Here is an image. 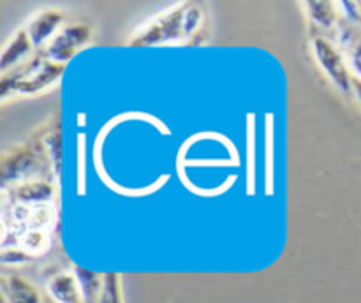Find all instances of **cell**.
<instances>
[{
	"instance_id": "6da1fadb",
	"label": "cell",
	"mask_w": 361,
	"mask_h": 303,
	"mask_svg": "<svg viewBox=\"0 0 361 303\" xmlns=\"http://www.w3.org/2000/svg\"><path fill=\"white\" fill-rule=\"evenodd\" d=\"M66 66L55 63L37 51L21 66L7 70L0 76V101L2 104L13 99L35 97L42 92L51 90L62 80Z\"/></svg>"
},
{
	"instance_id": "7a4b0ae2",
	"label": "cell",
	"mask_w": 361,
	"mask_h": 303,
	"mask_svg": "<svg viewBox=\"0 0 361 303\" xmlns=\"http://www.w3.org/2000/svg\"><path fill=\"white\" fill-rule=\"evenodd\" d=\"M39 169H49L53 175V166L49 161L46 148L42 144L41 129H35L32 136L23 143L13 144L7 148L0 159V182L2 189H7L16 183L37 178ZM55 178V175H53Z\"/></svg>"
},
{
	"instance_id": "3957f363",
	"label": "cell",
	"mask_w": 361,
	"mask_h": 303,
	"mask_svg": "<svg viewBox=\"0 0 361 303\" xmlns=\"http://www.w3.org/2000/svg\"><path fill=\"white\" fill-rule=\"evenodd\" d=\"M185 7L187 2H180L152 16L150 20L145 21L141 27H137L133 32L127 44L137 46V48L187 44L185 27H183Z\"/></svg>"
},
{
	"instance_id": "277c9868",
	"label": "cell",
	"mask_w": 361,
	"mask_h": 303,
	"mask_svg": "<svg viewBox=\"0 0 361 303\" xmlns=\"http://www.w3.org/2000/svg\"><path fill=\"white\" fill-rule=\"evenodd\" d=\"M310 55L326 80L342 94H351L353 70L344 51L324 35H312L309 42Z\"/></svg>"
},
{
	"instance_id": "5b68a950",
	"label": "cell",
	"mask_w": 361,
	"mask_h": 303,
	"mask_svg": "<svg viewBox=\"0 0 361 303\" xmlns=\"http://www.w3.org/2000/svg\"><path fill=\"white\" fill-rule=\"evenodd\" d=\"M92 41H94V28L85 21H74L63 25L59 34L41 51L51 62L66 66L81 49L90 46Z\"/></svg>"
},
{
	"instance_id": "8992f818",
	"label": "cell",
	"mask_w": 361,
	"mask_h": 303,
	"mask_svg": "<svg viewBox=\"0 0 361 303\" xmlns=\"http://www.w3.org/2000/svg\"><path fill=\"white\" fill-rule=\"evenodd\" d=\"M66 25V13L59 7H44L32 14L25 23V30L30 35L35 49L41 51L48 46V42L60 32V28Z\"/></svg>"
},
{
	"instance_id": "52a82bcc",
	"label": "cell",
	"mask_w": 361,
	"mask_h": 303,
	"mask_svg": "<svg viewBox=\"0 0 361 303\" xmlns=\"http://www.w3.org/2000/svg\"><path fill=\"white\" fill-rule=\"evenodd\" d=\"M53 197H55V183L46 178L27 180L4 189V201L11 204L34 206V204L53 203Z\"/></svg>"
},
{
	"instance_id": "ba28073f",
	"label": "cell",
	"mask_w": 361,
	"mask_h": 303,
	"mask_svg": "<svg viewBox=\"0 0 361 303\" xmlns=\"http://www.w3.org/2000/svg\"><path fill=\"white\" fill-rule=\"evenodd\" d=\"M2 303H44L37 285L20 273H2L0 277Z\"/></svg>"
},
{
	"instance_id": "9c48e42d",
	"label": "cell",
	"mask_w": 361,
	"mask_h": 303,
	"mask_svg": "<svg viewBox=\"0 0 361 303\" xmlns=\"http://www.w3.org/2000/svg\"><path fill=\"white\" fill-rule=\"evenodd\" d=\"M37 53L34 42H32L30 35L25 30V27L18 28L13 35L6 41L2 48V55H0V73H7V70L14 69V67L21 66L27 62L28 58Z\"/></svg>"
},
{
	"instance_id": "30bf717a",
	"label": "cell",
	"mask_w": 361,
	"mask_h": 303,
	"mask_svg": "<svg viewBox=\"0 0 361 303\" xmlns=\"http://www.w3.org/2000/svg\"><path fill=\"white\" fill-rule=\"evenodd\" d=\"M46 295L56 303H83L80 282L74 270H62L46 280Z\"/></svg>"
},
{
	"instance_id": "8fae6325",
	"label": "cell",
	"mask_w": 361,
	"mask_h": 303,
	"mask_svg": "<svg viewBox=\"0 0 361 303\" xmlns=\"http://www.w3.org/2000/svg\"><path fill=\"white\" fill-rule=\"evenodd\" d=\"M42 144L46 148L49 161L53 166V175H55L56 183L60 180V168H62V130H60V116L59 113L49 116L41 127Z\"/></svg>"
},
{
	"instance_id": "7c38bea8",
	"label": "cell",
	"mask_w": 361,
	"mask_h": 303,
	"mask_svg": "<svg viewBox=\"0 0 361 303\" xmlns=\"http://www.w3.org/2000/svg\"><path fill=\"white\" fill-rule=\"evenodd\" d=\"M302 9L305 13L307 20L314 25V27L331 28L337 27L338 23V13H341V4L334 2H303Z\"/></svg>"
},
{
	"instance_id": "4fadbf2b",
	"label": "cell",
	"mask_w": 361,
	"mask_h": 303,
	"mask_svg": "<svg viewBox=\"0 0 361 303\" xmlns=\"http://www.w3.org/2000/svg\"><path fill=\"white\" fill-rule=\"evenodd\" d=\"M73 270L76 273L78 282H80L83 303H101L102 291H104V273L90 271L87 268L78 266V264H74Z\"/></svg>"
},
{
	"instance_id": "5bb4252c",
	"label": "cell",
	"mask_w": 361,
	"mask_h": 303,
	"mask_svg": "<svg viewBox=\"0 0 361 303\" xmlns=\"http://www.w3.org/2000/svg\"><path fill=\"white\" fill-rule=\"evenodd\" d=\"M16 247L23 249L25 252L34 256L35 259L44 256L49 250V247H51V236H49V231H42V229H21L16 235Z\"/></svg>"
},
{
	"instance_id": "9a60e30c",
	"label": "cell",
	"mask_w": 361,
	"mask_h": 303,
	"mask_svg": "<svg viewBox=\"0 0 361 303\" xmlns=\"http://www.w3.org/2000/svg\"><path fill=\"white\" fill-rule=\"evenodd\" d=\"M101 303H123L122 277L120 273H104V291H102Z\"/></svg>"
},
{
	"instance_id": "2e32d148",
	"label": "cell",
	"mask_w": 361,
	"mask_h": 303,
	"mask_svg": "<svg viewBox=\"0 0 361 303\" xmlns=\"http://www.w3.org/2000/svg\"><path fill=\"white\" fill-rule=\"evenodd\" d=\"M345 58H348L353 74L361 78V28L353 32L349 37L348 46H345Z\"/></svg>"
},
{
	"instance_id": "e0dca14e",
	"label": "cell",
	"mask_w": 361,
	"mask_h": 303,
	"mask_svg": "<svg viewBox=\"0 0 361 303\" xmlns=\"http://www.w3.org/2000/svg\"><path fill=\"white\" fill-rule=\"evenodd\" d=\"M34 259V256L25 252L20 247H2V250H0V263L4 266H21V264L32 263Z\"/></svg>"
},
{
	"instance_id": "ac0fdd59",
	"label": "cell",
	"mask_w": 361,
	"mask_h": 303,
	"mask_svg": "<svg viewBox=\"0 0 361 303\" xmlns=\"http://www.w3.org/2000/svg\"><path fill=\"white\" fill-rule=\"evenodd\" d=\"M351 94L355 95V99L361 106V78L355 76V74H353V81H351Z\"/></svg>"
},
{
	"instance_id": "d6986e66",
	"label": "cell",
	"mask_w": 361,
	"mask_h": 303,
	"mask_svg": "<svg viewBox=\"0 0 361 303\" xmlns=\"http://www.w3.org/2000/svg\"><path fill=\"white\" fill-rule=\"evenodd\" d=\"M44 303H56V302H55V299L49 298V296H46V298H44Z\"/></svg>"
}]
</instances>
